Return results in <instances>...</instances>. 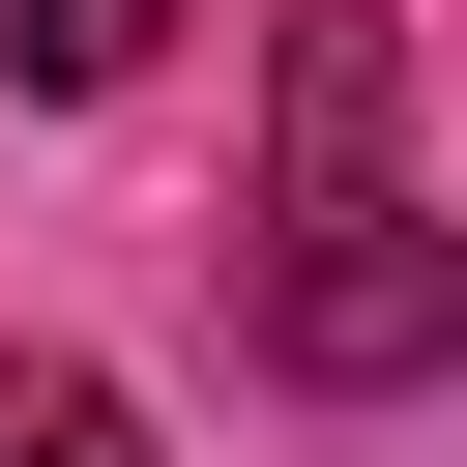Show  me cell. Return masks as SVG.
I'll return each instance as SVG.
<instances>
[{"instance_id": "6da1fadb", "label": "cell", "mask_w": 467, "mask_h": 467, "mask_svg": "<svg viewBox=\"0 0 467 467\" xmlns=\"http://www.w3.org/2000/svg\"><path fill=\"white\" fill-rule=\"evenodd\" d=\"M263 117H292V175H263V350L292 379H438L467 350V263L409 204V29L379 0H292Z\"/></svg>"}, {"instance_id": "7a4b0ae2", "label": "cell", "mask_w": 467, "mask_h": 467, "mask_svg": "<svg viewBox=\"0 0 467 467\" xmlns=\"http://www.w3.org/2000/svg\"><path fill=\"white\" fill-rule=\"evenodd\" d=\"M0 29H29V88H146L175 58V0H0Z\"/></svg>"}, {"instance_id": "3957f363", "label": "cell", "mask_w": 467, "mask_h": 467, "mask_svg": "<svg viewBox=\"0 0 467 467\" xmlns=\"http://www.w3.org/2000/svg\"><path fill=\"white\" fill-rule=\"evenodd\" d=\"M0 467H146V409L117 379H0Z\"/></svg>"}]
</instances>
